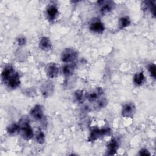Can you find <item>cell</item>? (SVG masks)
<instances>
[{
    "label": "cell",
    "mask_w": 156,
    "mask_h": 156,
    "mask_svg": "<svg viewBox=\"0 0 156 156\" xmlns=\"http://www.w3.org/2000/svg\"><path fill=\"white\" fill-rule=\"evenodd\" d=\"M20 132L21 133L22 136L26 140H30L33 136V131L31 129L29 124V119L26 118H23L20 122Z\"/></svg>",
    "instance_id": "cell-1"
},
{
    "label": "cell",
    "mask_w": 156,
    "mask_h": 156,
    "mask_svg": "<svg viewBox=\"0 0 156 156\" xmlns=\"http://www.w3.org/2000/svg\"><path fill=\"white\" fill-rule=\"evenodd\" d=\"M77 57V52L73 48L65 49L61 55V59L65 63H71Z\"/></svg>",
    "instance_id": "cell-2"
},
{
    "label": "cell",
    "mask_w": 156,
    "mask_h": 156,
    "mask_svg": "<svg viewBox=\"0 0 156 156\" xmlns=\"http://www.w3.org/2000/svg\"><path fill=\"white\" fill-rule=\"evenodd\" d=\"M110 129L105 128L103 129H93L89 136L88 141H93L99 138L101 136H104L105 135H107L110 133Z\"/></svg>",
    "instance_id": "cell-3"
},
{
    "label": "cell",
    "mask_w": 156,
    "mask_h": 156,
    "mask_svg": "<svg viewBox=\"0 0 156 156\" xmlns=\"http://www.w3.org/2000/svg\"><path fill=\"white\" fill-rule=\"evenodd\" d=\"M135 112V107L133 103H127L125 104L122 110V115L123 117H132Z\"/></svg>",
    "instance_id": "cell-4"
},
{
    "label": "cell",
    "mask_w": 156,
    "mask_h": 156,
    "mask_svg": "<svg viewBox=\"0 0 156 156\" xmlns=\"http://www.w3.org/2000/svg\"><path fill=\"white\" fill-rule=\"evenodd\" d=\"M30 115L37 120H42L44 117L43 108L40 105H35L30 110Z\"/></svg>",
    "instance_id": "cell-5"
},
{
    "label": "cell",
    "mask_w": 156,
    "mask_h": 156,
    "mask_svg": "<svg viewBox=\"0 0 156 156\" xmlns=\"http://www.w3.org/2000/svg\"><path fill=\"white\" fill-rule=\"evenodd\" d=\"M98 3L101 6L100 11L102 14H105L111 11L114 5L113 2L112 1H98Z\"/></svg>",
    "instance_id": "cell-6"
},
{
    "label": "cell",
    "mask_w": 156,
    "mask_h": 156,
    "mask_svg": "<svg viewBox=\"0 0 156 156\" xmlns=\"http://www.w3.org/2000/svg\"><path fill=\"white\" fill-rule=\"evenodd\" d=\"M46 74L48 77L54 78L56 77L58 73V68L54 63H49L46 68Z\"/></svg>",
    "instance_id": "cell-7"
},
{
    "label": "cell",
    "mask_w": 156,
    "mask_h": 156,
    "mask_svg": "<svg viewBox=\"0 0 156 156\" xmlns=\"http://www.w3.org/2000/svg\"><path fill=\"white\" fill-rule=\"evenodd\" d=\"M41 91L44 96L47 97L50 96L53 93L54 85L51 82H46L41 85Z\"/></svg>",
    "instance_id": "cell-8"
},
{
    "label": "cell",
    "mask_w": 156,
    "mask_h": 156,
    "mask_svg": "<svg viewBox=\"0 0 156 156\" xmlns=\"http://www.w3.org/2000/svg\"><path fill=\"white\" fill-rule=\"evenodd\" d=\"M6 83L8 85V87L11 88H15L18 87L20 84L19 74L15 72L8 80Z\"/></svg>",
    "instance_id": "cell-9"
},
{
    "label": "cell",
    "mask_w": 156,
    "mask_h": 156,
    "mask_svg": "<svg viewBox=\"0 0 156 156\" xmlns=\"http://www.w3.org/2000/svg\"><path fill=\"white\" fill-rule=\"evenodd\" d=\"M15 71L13 69V68L11 66H8L7 67H5L1 74V77L2 80L4 82H7L8 81V80L10 78V77L15 73Z\"/></svg>",
    "instance_id": "cell-10"
},
{
    "label": "cell",
    "mask_w": 156,
    "mask_h": 156,
    "mask_svg": "<svg viewBox=\"0 0 156 156\" xmlns=\"http://www.w3.org/2000/svg\"><path fill=\"white\" fill-rule=\"evenodd\" d=\"M103 94V90L101 88H98L96 89L93 92L87 94V98L88 99L90 102H93L96 101L98 97Z\"/></svg>",
    "instance_id": "cell-11"
},
{
    "label": "cell",
    "mask_w": 156,
    "mask_h": 156,
    "mask_svg": "<svg viewBox=\"0 0 156 156\" xmlns=\"http://www.w3.org/2000/svg\"><path fill=\"white\" fill-rule=\"evenodd\" d=\"M118 141L115 139L112 140L107 146V154L110 155L115 154L118 149Z\"/></svg>",
    "instance_id": "cell-12"
},
{
    "label": "cell",
    "mask_w": 156,
    "mask_h": 156,
    "mask_svg": "<svg viewBox=\"0 0 156 156\" xmlns=\"http://www.w3.org/2000/svg\"><path fill=\"white\" fill-rule=\"evenodd\" d=\"M90 29L96 33H102L104 30L103 24L99 21H96L91 24Z\"/></svg>",
    "instance_id": "cell-13"
},
{
    "label": "cell",
    "mask_w": 156,
    "mask_h": 156,
    "mask_svg": "<svg viewBox=\"0 0 156 156\" xmlns=\"http://www.w3.org/2000/svg\"><path fill=\"white\" fill-rule=\"evenodd\" d=\"M39 47L44 51L50 49L51 48V43L49 39L46 37H42L39 43Z\"/></svg>",
    "instance_id": "cell-14"
},
{
    "label": "cell",
    "mask_w": 156,
    "mask_h": 156,
    "mask_svg": "<svg viewBox=\"0 0 156 156\" xmlns=\"http://www.w3.org/2000/svg\"><path fill=\"white\" fill-rule=\"evenodd\" d=\"M48 18L49 20H53L58 13V10L55 5H49L46 10Z\"/></svg>",
    "instance_id": "cell-15"
},
{
    "label": "cell",
    "mask_w": 156,
    "mask_h": 156,
    "mask_svg": "<svg viewBox=\"0 0 156 156\" xmlns=\"http://www.w3.org/2000/svg\"><path fill=\"white\" fill-rule=\"evenodd\" d=\"M75 66L73 64L66 65L63 68V73L65 76H70L74 73Z\"/></svg>",
    "instance_id": "cell-16"
},
{
    "label": "cell",
    "mask_w": 156,
    "mask_h": 156,
    "mask_svg": "<svg viewBox=\"0 0 156 156\" xmlns=\"http://www.w3.org/2000/svg\"><path fill=\"white\" fill-rule=\"evenodd\" d=\"M144 80V76L143 72L136 73L133 77V82L137 85H141Z\"/></svg>",
    "instance_id": "cell-17"
},
{
    "label": "cell",
    "mask_w": 156,
    "mask_h": 156,
    "mask_svg": "<svg viewBox=\"0 0 156 156\" xmlns=\"http://www.w3.org/2000/svg\"><path fill=\"white\" fill-rule=\"evenodd\" d=\"M74 96L76 101L78 102L82 103L85 101V98H87V94H85L83 91L82 90H78L75 92Z\"/></svg>",
    "instance_id": "cell-18"
},
{
    "label": "cell",
    "mask_w": 156,
    "mask_h": 156,
    "mask_svg": "<svg viewBox=\"0 0 156 156\" xmlns=\"http://www.w3.org/2000/svg\"><path fill=\"white\" fill-rule=\"evenodd\" d=\"M130 24V19L127 17V16H124V17H122L119 19V26L120 29H123L125 28L126 27H127L128 26H129Z\"/></svg>",
    "instance_id": "cell-19"
},
{
    "label": "cell",
    "mask_w": 156,
    "mask_h": 156,
    "mask_svg": "<svg viewBox=\"0 0 156 156\" xmlns=\"http://www.w3.org/2000/svg\"><path fill=\"white\" fill-rule=\"evenodd\" d=\"M145 2V7L147 9H149L151 12L153 14L154 16L155 15V5L154 2L152 1H146Z\"/></svg>",
    "instance_id": "cell-20"
},
{
    "label": "cell",
    "mask_w": 156,
    "mask_h": 156,
    "mask_svg": "<svg viewBox=\"0 0 156 156\" xmlns=\"http://www.w3.org/2000/svg\"><path fill=\"white\" fill-rule=\"evenodd\" d=\"M20 130V126L16 124H13L7 128V132L9 134H14Z\"/></svg>",
    "instance_id": "cell-21"
},
{
    "label": "cell",
    "mask_w": 156,
    "mask_h": 156,
    "mask_svg": "<svg viewBox=\"0 0 156 156\" xmlns=\"http://www.w3.org/2000/svg\"><path fill=\"white\" fill-rule=\"evenodd\" d=\"M35 138H36V140L38 143H40V144L43 143L44 142V133L41 130L38 131L36 135H35Z\"/></svg>",
    "instance_id": "cell-22"
},
{
    "label": "cell",
    "mask_w": 156,
    "mask_h": 156,
    "mask_svg": "<svg viewBox=\"0 0 156 156\" xmlns=\"http://www.w3.org/2000/svg\"><path fill=\"white\" fill-rule=\"evenodd\" d=\"M107 100L105 99H102L101 100H99L98 102H97L95 107L96 108H103L104 107H105L107 104Z\"/></svg>",
    "instance_id": "cell-23"
},
{
    "label": "cell",
    "mask_w": 156,
    "mask_h": 156,
    "mask_svg": "<svg viewBox=\"0 0 156 156\" xmlns=\"http://www.w3.org/2000/svg\"><path fill=\"white\" fill-rule=\"evenodd\" d=\"M148 70L151 73V76L155 78V65L154 64H151L148 66Z\"/></svg>",
    "instance_id": "cell-24"
},
{
    "label": "cell",
    "mask_w": 156,
    "mask_h": 156,
    "mask_svg": "<svg viewBox=\"0 0 156 156\" xmlns=\"http://www.w3.org/2000/svg\"><path fill=\"white\" fill-rule=\"evenodd\" d=\"M140 155H150V154H149V152H148V151L146 149H142L140 151Z\"/></svg>",
    "instance_id": "cell-25"
},
{
    "label": "cell",
    "mask_w": 156,
    "mask_h": 156,
    "mask_svg": "<svg viewBox=\"0 0 156 156\" xmlns=\"http://www.w3.org/2000/svg\"><path fill=\"white\" fill-rule=\"evenodd\" d=\"M18 44H19L20 45H23V44H24L25 43H26L25 38H20L18 40Z\"/></svg>",
    "instance_id": "cell-26"
}]
</instances>
